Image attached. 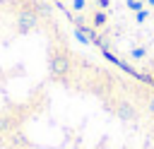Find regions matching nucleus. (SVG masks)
<instances>
[{
  "label": "nucleus",
  "instance_id": "f257e3e1",
  "mask_svg": "<svg viewBox=\"0 0 154 149\" xmlns=\"http://www.w3.org/2000/svg\"><path fill=\"white\" fill-rule=\"evenodd\" d=\"M0 149H154V84L53 2L14 0L0 43Z\"/></svg>",
  "mask_w": 154,
  "mask_h": 149
},
{
  "label": "nucleus",
  "instance_id": "f03ea898",
  "mask_svg": "<svg viewBox=\"0 0 154 149\" xmlns=\"http://www.w3.org/2000/svg\"><path fill=\"white\" fill-rule=\"evenodd\" d=\"M55 7L108 58L154 84V0H60Z\"/></svg>",
  "mask_w": 154,
  "mask_h": 149
}]
</instances>
